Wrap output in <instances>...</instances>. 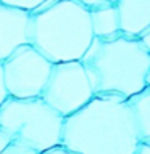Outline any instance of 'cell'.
Masks as SVG:
<instances>
[{"label":"cell","instance_id":"obj_1","mask_svg":"<svg viewBox=\"0 0 150 154\" xmlns=\"http://www.w3.org/2000/svg\"><path fill=\"white\" fill-rule=\"evenodd\" d=\"M61 144L77 154H132L139 137L128 101L94 95L65 117Z\"/></svg>","mask_w":150,"mask_h":154},{"label":"cell","instance_id":"obj_2","mask_svg":"<svg viewBox=\"0 0 150 154\" xmlns=\"http://www.w3.org/2000/svg\"><path fill=\"white\" fill-rule=\"evenodd\" d=\"M81 63L95 96L128 100L147 85L150 55L139 37L123 32L106 38L94 37Z\"/></svg>","mask_w":150,"mask_h":154},{"label":"cell","instance_id":"obj_3","mask_svg":"<svg viewBox=\"0 0 150 154\" xmlns=\"http://www.w3.org/2000/svg\"><path fill=\"white\" fill-rule=\"evenodd\" d=\"M92 38L89 8L77 0H45L29 11V45L52 64L81 61Z\"/></svg>","mask_w":150,"mask_h":154},{"label":"cell","instance_id":"obj_4","mask_svg":"<svg viewBox=\"0 0 150 154\" xmlns=\"http://www.w3.org/2000/svg\"><path fill=\"white\" fill-rule=\"evenodd\" d=\"M63 117L41 96L13 98L0 104V128L7 132L11 141H19L41 154L61 144Z\"/></svg>","mask_w":150,"mask_h":154},{"label":"cell","instance_id":"obj_5","mask_svg":"<svg viewBox=\"0 0 150 154\" xmlns=\"http://www.w3.org/2000/svg\"><path fill=\"white\" fill-rule=\"evenodd\" d=\"M94 96L90 80L81 61L52 64L41 98L63 117L76 112Z\"/></svg>","mask_w":150,"mask_h":154},{"label":"cell","instance_id":"obj_6","mask_svg":"<svg viewBox=\"0 0 150 154\" xmlns=\"http://www.w3.org/2000/svg\"><path fill=\"white\" fill-rule=\"evenodd\" d=\"M2 69L8 96L36 98L45 87L52 63L32 45L24 43L2 61Z\"/></svg>","mask_w":150,"mask_h":154},{"label":"cell","instance_id":"obj_7","mask_svg":"<svg viewBox=\"0 0 150 154\" xmlns=\"http://www.w3.org/2000/svg\"><path fill=\"white\" fill-rule=\"evenodd\" d=\"M29 11L0 2V61L28 40Z\"/></svg>","mask_w":150,"mask_h":154},{"label":"cell","instance_id":"obj_8","mask_svg":"<svg viewBox=\"0 0 150 154\" xmlns=\"http://www.w3.org/2000/svg\"><path fill=\"white\" fill-rule=\"evenodd\" d=\"M119 18V31L139 37L150 27V0H115Z\"/></svg>","mask_w":150,"mask_h":154},{"label":"cell","instance_id":"obj_9","mask_svg":"<svg viewBox=\"0 0 150 154\" xmlns=\"http://www.w3.org/2000/svg\"><path fill=\"white\" fill-rule=\"evenodd\" d=\"M90 26L94 37H113L119 34V18L115 2H102L89 7Z\"/></svg>","mask_w":150,"mask_h":154},{"label":"cell","instance_id":"obj_10","mask_svg":"<svg viewBox=\"0 0 150 154\" xmlns=\"http://www.w3.org/2000/svg\"><path fill=\"white\" fill-rule=\"evenodd\" d=\"M126 101L132 112L139 141L150 143V85H145Z\"/></svg>","mask_w":150,"mask_h":154},{"label":"cell","instance_id":"obj_11","mask_svg":"<svg viewBox=\"0 0 150 154\" xmlns=\"http://www.w3.org/2000/svg\"><path fill=\"white\" fill-rule=\"evenodd\" d=\"M0 154H39V152L36 151V149H32L31 146L24 144V143L11 141Z\"/></svg>","mask_w":150,"mask_h":154},{"label":"cell","instance_id":"obj_12","mask_svg":"<svg viewBox=\"0 0 150 154\" xmlns=\"http://www.w3.org/2000/svg\"><path fill=\"white\" fill-rule=\"evenodd\" d=\"M0 2L11 5V7H16V8H21V10H26V11H31V10L39 7L41 3H44L45 0H0Z\"/></svg>","mask_w":150,"mask_h":154},{"label":"cell","instance_id":"obj_13","mask_svg":"<svg viewBox=\"0 0 150 154\" xmlns=\"http://www.w3.org/2000/svg\"><path fill=\"white\" fill-rule=\"evenodd\" d=\"M41 154H77L74 151H71V149H68L66 146H63V144H58V146H53L50 149H47V151H44Z\"/></svg>","mask_w":150,"mask_h":154},{"label":"cell","instance_id":"obj_14","mask_svg":"<svg viewBox=\"0 0 150 154\" xmlns=\"http://www.w3.org/2000/svg\"><path fill=\"white\" fill-rule=\"evenodd\" d=\"M7 88H5V84H3V69H2V61H0V104L7 100Z\"/></svg>","mask_w":150,"mask_h":154},{"label":"cell","instance_id":"obj_15","mask_svg":"<svg viewBox=\"0 0 150 154\" xmlns=\"http://www.w3.org/2000/svg\"><path fill=\"white\" fill-rule=\"evenodd\" d=\"M10 143H11V138H10V135H8L7 132H3L2 128H0V152H2Z\"/></svg>","mask_w":150,"mask_h":154},{"label":"cell","instance_id":"obj_16","mask_svg":"<svg viewBox=\"0 0 150 154\" xmlns=\"http://www.w3.org/2000/svg\"><path fill=\"white\" fill-rule=\"evenodd\" d=\"M139 38H140V42L144 43V47H145V48H147V50L150 51V27L145 29V31H144V32L139 35Z\"/></svg>","mask_w":150,"mask_h":154},{"label":"cell","instance_id":"obj_17","mask_svg":"<svg viewBox=\"0 0 150 154\" xmlns=\"http://www.w3.org/2000/svg\"><path fill=\"white\" fill-rule=\"evenodd\" d=\"M132 154H150V143L139 141L137 148H135V151H134Z\"/></svg>","mask_w":150,"mask_h":154},{"label":"cell","instance_id":"obj_18","mask_svg":"<svg viewBox=\"0 0 150 154\" xmlns=\"http://www.w3.org/2000/svg\"><path fill=\"white\" fill-rule=\"evenodd\" d=\"M77 2H81L82 5H86V7L89 8L92 5H97V3H102V2H115V0H77Z\"/></svg>","mask_w":150,"mask_h":154},{"label":"cell","instance_id":"obj_19","mask_svg":"<svg viewBox=\"0 0 150 154\" xmlns=\"http://www.w3.org/2000/svg\"><path fill=\"white\" fill-rule=\"evenodd\" d=\"M145 84L150 85V69H148V72H147V77H145Z\"/></svg>","mask_w":150,"mask_h":154},{"label":"cell","instance_id":"obj_20","mask_svg":"<svg viewBox=\"0 0 150 154\" xmlns=\"http://www.w3.org/2000/svg\"><path fill=\"white\" fill-rule=\"evenodd\" d=\"M148 55H150V51H148Z\"/></svg>","mask_w":150,"mask_h":154}]
</instances>
